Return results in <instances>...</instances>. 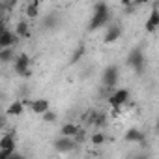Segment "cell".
<instances>
[{"instance_id": "cell-1", "label": "cell", "mask_w": 159, "mask_h": 159, "mask_svg": "<svg viewBox=\"0 0 159 159\" xmlns=\"http://www.w3.org/2000/svg\"><path fill=\"white\" fill-rule=\"evenodd\" d=\"M111 21V10L105 2H98L94 6V13H92V19H90V25H88V30H98L105 25H109Z\"/></svg>"}, {"instance_id": "cell-2", "label": "cell", "mask_w": 159, "mask_h": 159, "mask_svg": "<svg viewBox=\"0 0 159 159\" xmlns=\"http://www.w3.org/2000/svg\"><path fill=\"white\" fill-rule=\"evenodd\" d=\"M13 69H15V73H17V75H21V77L28 79V77L32 75V69H30V56H28L26 52L17 54V56H15V60H13Z\"/></svg>"}, {"instance_id": "cell-3", "label": "cell", "mask_w": 159, "mask_h": 159, "mask_svg": "<svg viewBox=\"0 0 159 159\" xmlns=\"http://www.w3.org/2000/svg\"><path fill=\"white\" fill-rule=\"evenodd\" d=\"M144 52H142V49H131L129 51V54H127V58H125V62H127V66L133 69V71H137V73H142L144 71Z\"/></svg>"}, {"instance_id": "cell-4", "label": "cell", "mask_w": 159, "mask_h": 159, "mask_svg": "<svg viewBox=\"0 0 159 159\" xmlns=\"http://www.w3.org/2000/svg\"><path fill=\"white\" fill-rule=\"evenodd\" d=\"M103 86L105 88H114L118 84V79H120V67L118 66H107L103 71Z\"/></svg>"}, {"instance_id": "cell-5", "label": "cell", "mask_w": 159, "mask_h": 159, "mask_svg": "<svg viewBox=\"0 0 159 159\" xmlns=\"http://www.w3.org/2000/svg\"><path fill=\"white\" fill-rule=\"evenodd\" d=\"M52 144H54V150L60 152V153H69V152H73L75 146H77L75 139H73V137H66V135H62L60 139H56Z\"/></svg>"}, {"instance_id": "cell-6", "label": "cell", "mask_w": 159, "mask_h": 159, "mask_svg": "<svg viewBox=\"0 0 159 159\" xmlns=\"http://www.w3.org/2000/svg\"><path fill=\"white\" fill-rule=\"evenodd\" d=\"M129 101V90H125V88H120V90H114L112 92V96L109 98V103H111V107L112 109H120L122 105H125Z\"/></svg>"}, {"instance_id": "cell-7", "label": "cell", "mask_w": 159, "mask_h": 159, "mask_svg": "<svg viewBox=\"0 0 159 159\" xmlns=\"http://www.w3.org/2000/svg\"><path fill=\"white\" fill-rule=\"evenodd\" d=\"M120 36H122V26H118V25H109L107 30H105L103 41H105V43H114L116 39H120Z\"/></svg>"}, {"instance_id": "cell-8", "label": "cell", "mask_w": 159, "mask_h": 159, "mask_svg": "<svg viewBox=\"0 0 159 159\" xmlns=\"http://www.w3.org/2000/svg\"><path fill=\"white\" fill-rule=\"evenodd\" d=\"M28 109H30L34 114H43V112H47V111H49V99H45V98L34 99V101H30Z\"/></svg>"}, {"instance_id": "cell-9", "label": "cell", "mask_w": 159, "mask_h": 159, "mask_svg": "<svg viewBox=\"0 0 159 159\" xmlns=\"http://www.w3.org/2000/svg\"><path fill=\"white\" fill-rule=\"evenodd\" d=\"M144 28H146V32H155V30L159 28V10H157V8H153V10L150 11Z\"/></svg>"}, {"instance_id": "cell-10", "label": "cell", "mask_w": 159, "mask_h": 159, "mask_svg": "<svg viewBox=\"0 0 159 159\" xmlns=\"http://www.w3.org/2000/svg\"><path fill=\"white\" fill-rule=\"evenodd\" d=\"M17 38H19V36H17L15 32L4 28L2 34H0V49H2V47H11L13 43H17Z\"/></svg>"}, {"instance_id": "cell-11", "label": "cell", "mask_w": 159, "mask_h": 159, "mask_svg": "<svg viewBox=\"0 0 159 159\" xmlns=\"http://www.w3.org/2000/svg\"><path fill=\"white\" fill-rule=\"evenodd\" d=\"M124 139H125L127 142H144V133H142L140 129H137V127H131V129L125 131Z\"/></svg>"}, {"instance_id": "cell-12", "label": "cell", "mask_w": 159, "mask_h": 159, "mask_svg": "<svg viewBox=\"0 0 159 159\" xmlns=\"http://www.w3.org/2000/svg\"><path fill=\"white\" fill-rule=\"evenodd\" d=\"M25 15H26L28 19H36V17L39 15V0H32V2L26 4Z\"/></svg>"}, {"instance_id": "cell-13", "label": "cell", "mask_w": 159, "mask_h": 159, "mask_svg": "<svg viewBox=\"0 0 159 159\" xmlns=\"http://www.w3.org/2000/svg\"><path fill=\"white\" fill-rule=\"evenodd\" d=\"M23 111H25V103L17 99V101H13V103L8 107V112H6V114H8V116H21Z\"/></svg>"}, {"instance_id": "cell-14", "label": "cell", "mask_w": 159, "mask_h": 159, "mask_svg": "<svg viewBox=\"0 0 159 159\" xmlns=\"http://www.w3.org/2000/svg\"><path fill=\"white\" fill-rule=\"evenodd\" d=\"M15 34L19 38H30V26H28V23L26 21H19L15 25Z\"/></svg>"}, {"instance_id": "cell-15", "label": "cell", "mask_w": 159, "mask_h": 159, "mask_svg": "<svg viewBox=\"0 0 159 159\" xmlns=\"http://www.w3.org/2000/svg\"><path fill=\"white\" fill-rule=\"evenodd\" d=\"M79 129H81V127L75 125V124H64V125L60 127V133H62V135H66V137H75Z\"/></svg>"}, {"instance_id": "cell-16", "label": "cell", "mask_w": 159, "mask_h": 159, "mask_svg": "<svg viewBox=\"0 0 159 159\" xmlns=\"http://www.w3.org/2000/svg\"><path fill=\"white\" fill-rule=\"evenodd\" d=\"M0 148H15V137L11 133H6L0 137Z\"/></svg>"}, {"instance_id": "cell-17", "label": "cell", "mask_w": 159, "mask_h": 159, "mask_svg": "<svg viewBox=\"0 0 159 159\" xmlns=\"http://www.w3.org/2000/svg\"><path fill=\"white\" fill-rule=\"evenodd\" d=\"M0 60H2V62L15 60V51L11 47H2V49H0Z\"/></svg>"}, {"instance_id": "cell-18", "label": "cell", "mask_w": 159, "mask_h": 159, "mask_svg": "<svg viewBox=\"0 0 159 159\" xmlns=\"http://www.w3.org/2000/svg\"><path fill=\"white\" fill-rule=\"evenodd\" d=\"M56 25H60V17L56 13H49L45 19H43V26L45 28H54Z\"/></svg>"}, {"instance_id": "cell-19", "label": "cell", "mask_w": 159, "mask_h": 159, "mask_svg": "<svg viewBox=\"0 0 159 159\" xmlns=\"http://www.w3.org/2000/svg\"><path fill=\"white\" fill-rule=\"evenodd\" d=\"M105 140H107V137H105V133H101V131H96V133L90 137V144H96V146L105 144Z\"/></svg>"}, {"instance_id": "cell-20", "label": "cell", "mask_w": 159, "mask_h": 159, "mask_svg": "<svg viewBox=\"0 0 159 159\" xmlns=\"http://www.w3.org/2000/svg\"><path fill=\"white\" fill-rule=\"evenodd\" d=\"M98 114H99L98 111H88V112H86V116H84V124H86V125H94V127H96Z\"/></svg>"}, {"instance_id": "cell-21", "label": "cell", "mask_w": 159, "mask_h": 159, "mask_svg": "<svg viewBox=\"0 0 159 159\" xmlns=\"http://www.w3.org/2000/svg\"><path fill=\"white\" fill-rule=\"evenodd\" d=\"M83 54H84V45H79V47H77V51H73V56H71V64H77L79 60L83 58Z\"/></svg>"}, {"instance_id": "cell-22", "label": "cell", "mask_w": 159, "mask_h": 159, "mask_svg": "<svg viewBox=\"0 0 159 159\" xmlns=\"http://www.w3.org/2000/svg\"><path fill=\"white\" fill-rule=\"evenodd\" d=\"M0 6H2L4 11H11V10H15V6H17V0H2V2H0Z\"/></svg>"}, {"instance_id": "cell-23", "label": "cell", "mask_w": 159, "mask_h": 159, "mask_svg": "<svg viewBox=\"0 0 159 159\" xmlns=\"http://www.w3.org/2000/svg\"><path fill=\"white\" fill-rule=\"evenodd\" d=\"M15 153V148H0V159H11Z\"/></svg>"}, {"instance_id": "cell-24", "label": "cell", "mask_w": 159, "mask_h": 159, "mask_svg": "<svg viewBox=\"0 0 159 159\" xmlns=\"http://www.w3.org/2000/svg\"><path fill=\"white\" fill-rule=\"evenodd\" d=\"M86 137H88V135H86V131H84V129H79V131H77V135H75L73 139H75V142H77V144H83V142L86 140Z\"/></svg>"}, {"instance_id": "cell-25", "label": "cell", "mask_w": 159, "mask_h": 159, "mask_svg": "<svg viewBox=\"0 0 159 159\" xmlns=\"http://www.w3.org/2000/svg\"><path fill=\"white\" fill-rule=\"evenodd\" d=\"M41 116H43V120H45V122H49V124H51V122H54V120H56V112H52V111H51V109H49V111H47V112H43V114H41Z\"/></svg>"}, {"instance_id": "cell-26", "label": "cell", "mask_w": 159, "mask_h": 159, "mask_svg": "<svg viewBox=\"0 0 159 159\" xmlns=\"http://www.w3.org/2000/svg\"><path fill=\"white\" fill-rule=\"evenodd\" d=\"M107 124V114L105 112H99L98 114V120H96V127H103Z\"/></svg>"}, {"instance_id": "cell-27", "label": "cell", "mask_w": 159, "mask_h": 159, "mask_svg": "<svg viewBox=\"0 0 159 159\" xmlns=\"http://www.w3.org/2000/svg\"><path fill=\"white\" fill-rule=\"evenodd\" d=\"M120 4H124V6H127V8H129V6L133 4V0H120Z\"/></svg>"}, {"instance_id": "cell-28", "label": "cell", "mask_w": 159, "mask_h": 159, "mask_svg": "<svg viewBox=\"0 0 159 159\" xmlns=\"http://www.w3.org/2000/svg\"><path fill=\"white\" fill-rule=\"evenodd\" d=\"M146 2H148V0H133L135 6H140V4H146Z\"/></svg>"}, {"instance_id": "cell-29", "label": "cell", "mask_w": 159, "mask_h": 159, "mask_svg": "<svg viewBox=\"0 0 159 159\" xmlns=\"http://www.w3.org/2000/svg\"><path fill=\"white\" fill-rule=\"evenodd\" d=\"M155 131H159V118H157V124H155Z\"/></svg>"}, {"instance_id": "cell-30", "label": "cell", "mask_w": 159, "mask_h": 159, "mask_svg": "<svg viewBox=\"0 0 159 159\" xmlns=\"http://www.w3.org/2000/svg\"><path fill=\"white\" fill-rule=\"evenodd\" d=\"M25 2H26V4H28V2H32V0H25Z\"/></svg>"}]
</instances>
